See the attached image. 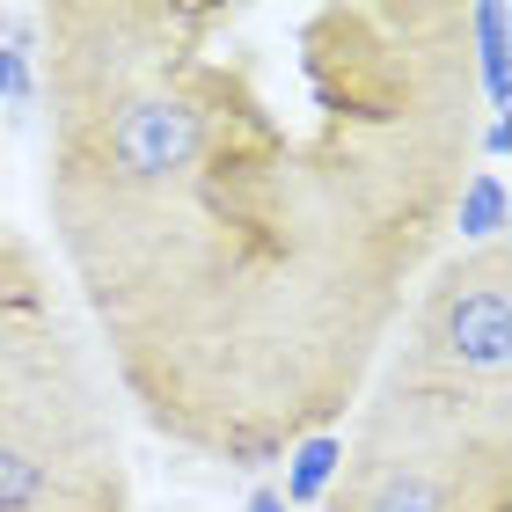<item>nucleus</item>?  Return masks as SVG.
<instances>
[{
	"mask_svg": "<svg viewBox=\"0 0 512 512\" xmlns=\"http://www.w3.org/2000/svg\"><path fill=\"white\" fill-rule=\"evenodd\" d=\"M59 278L154 439L344 432L476 169V0H37Z\"/></svg>",
	"mask_w": 512,
	"mask_h": 512,
	"instance_id": "1",
	"label": "nucleus"
},
{
	"mask_svg": "<svg viewBox=\"0 0 512 512\" xmlns=\"http://www.w3.org/2000/svg\"><path fill=\"white\" fill-rule=\"evenodd\" d=\"M315 512H512V410L366 381Z\"/></svg>",
	"mask_w": 512,
	"mask_h": 512,
	"instance_id": "2",
	"label": "nucleus"
},
{
	"mask_svg": "<svg viewBox=\"0 0 512 512\" xmlns=\"http://www.w3.org/2000/svg\"><path fill=\"white\" fill-rule=\"evenodd\" d=\"M381 381L447 395V403L512 410V242L447 249L417 278L403 322H395Z\"/></svg>",
	"mask_w": 512,
	"mask_h": 512,
	"instance_id": "3",
	"label": "nucleus"
},
{
	"mask_svg": "<svg viewBox=\"0 0 512 512\" xmlns=\"http://www.w3.org/2000/svg\"><path fill=\"white\" fill-rule=\"evenodd\" d=\"M59 417H110V381L44 242L0 220V432Z\"/></svg>",
	"mask_w": 512,
	"mask_h": 512,
	"instance_id": "4",
	"label": "nucleus"
},
{
	"mask_svg": "<svg viewBox=\"0 0 512 512\" xmlns=\"http://www.w3.org/2000/svg\"><path fill=\"white\" fill-rule=\"evenodd\" d=\"M0 512H132L118 410L0 432Z\"/></svg>",
	"mask_w": 512,
	"mask_h": 512,
	"instance_id": "5",
	"label": "nucleus"
},
{
	"mask_svg": "<svg viewBox=\"0 0 512 512\" xmlns=\"http://www.w3.org/2000/svg\"><path fill=\"white\" fill-rule=\"evenodd\" d=\"M337 461H344V432H308V439H293L286 454H278V498H286V512H315L322 498H330V483H337Z\"/></svg>",
	"mask_w": 512,
	"mask_h": 512,
	"instance_id": "6",
	"label": "nucleus"
},
{
	"mask_svg": "<svg viewBox=\"0 0 512 512\" xmlns=\"http://www.w3.org/2000/svg\"><path fill=\"white\" fill-rule=\"evenodd\" d=\"M242 512H286V498H278V483H256V491H249V505Z\"/></svg>",
	"mask_w": 512,
	"mask_h": 512,
	"instance_id": "7",
	"label": "nucleus"
}]
</instances>
